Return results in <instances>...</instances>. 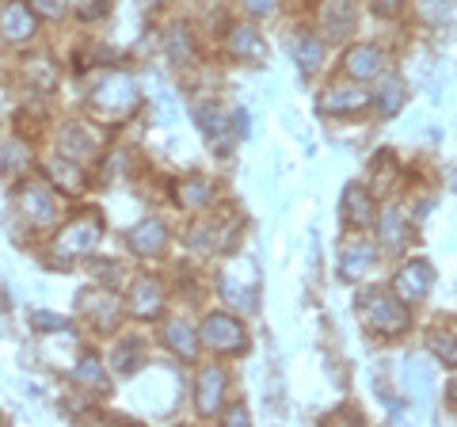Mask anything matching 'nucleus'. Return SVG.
Masks as SVG:
<instances>
[{
  "instance_id": "nucleus-4",
  "label": "nucleus",
  "mask_w": 457,
  "mask_h": 427,
  "mask_svg": "<svg viewBox=\"0 0 457 427\" xmlns=\"http://www.w3.org/2000/svg\"><path fill=\"white\" fill-rule=\"evenodd\" d=\"M99 237H104L99 218H77L62 237H57V248H62L65 255H88L99 245Z\"/></svg>"
},
{
  "instance_id": "nucleus-2",
  "label": "nucleus",
  "mask_w": 457,
  "mask_h": 427,
  "mask_svg": "<svg viewBox=\"0 0 457 427\" xmlns=\"http://www.w3.org/2000/svg\"><path fill=\"white\" fill-rule=\"evenodd\" d=\"M20 210H23L27 222L38 225V230L54 225V222H57V195L50 191V183L27 180L23 188H20Z\"/></svg>"
},
{
  "instance_id": "nucleus-31",
  "label": "nucleus",
  "mask_w": 457,
  "mask_h": 427,
  "mask_svg": "<svg viewBox=\"0 0 457 427\" xmlns=\"http://www.w3.org/2000/svg\"><path fill=\"white\" fill-rule=\"evenodd\" d=\"M134 351H137V344H134V339H130V344H122V351H119V370H130L134 363Z\"/></svg>"
},
{
  "instance_id": "nucleus-23",
  "label": "nucleus",
  "mask_w": 457,
  "mask_h": 427,
  "mask_svg": "<svg viewBox=\"0 0 457 427\" xmlns=\"http://www.w3.org/2000/svg\"><path fill=\"white\" fill-rule=\"evenodd\" d=\"M370 264H374V248L354 245L347 255H343V275H347V279H359L362 272H370Z\"/></svg>"
},
{
  "instance_id": "nucleus-12",
  "label": "nucleus",
  "mask_w": 457,
  "mask_h": 427,
  "mask_svg": "<svg viewBox=\"0 0 457 427\" xmlns=\"http://www.w3.org/2000/svg\"><path fill=\"white\" fill-rule=\"evenodd\" d=\"M62 149L69 161H88V156L99 153V141L88 134V126H77V122H69L65 130H62Z\"/></svg>"
},
{
  "instance_id": "nucleus-14",
  "label": "nucleus",
  "mask_w": 457,
  "mask_h": 427,
  "mask_svg": "<svg viewBox=\"0 0 457 427\" xmlns=\"http://www.w3.org/2000/svg\"><path fill=\"white\" fill-rule=\"evenodd\" d=\"M164 344L176 351L179 359H195L198 355V332L191 329V324H183V321H171L164 329Z\"/></svg>"
},
{
  "instance_id": "nucleus-16",
  "label": "nucleus",
  "mask_w": 457,
  "mask_h": 427,
  "mask_svg": "<svg viewBox=\"0 0 457 427\" xmlns=\"http://www.w3.org/2000/svg\"><path fill=\"white\" fill-rule=\"evenodd\" d=\"M366 107V92L362 88H336L328 92L320 99V111H328V115H339V111H359Z\"/></svg>"
},
{
  "instance_id": "nucleus-6",
  "label": "nucleus",
  "mask_w": 457,
  "mask_h": 427,
  "mask_svg": "<svg viewBox=\"0 0 457 427\" xmlns=\"http://www.w3.org/2000/svg\"><path fill=\"white\" fill-rule=\"evenodd\" d=\"M431 267L427 264H408V267H400L396 272V282H393V290H396V297L400 302H423V294L431 290Z\"/></svg>"
},
{
  "instance_id": "nucleus-34",
  "label": "nucleus",
  "mask_w": 457,
  "mask_h": 427,
  "mask_svg": "<svg viewBox=\"0 0 457 427\" xmlns=\"http://www.w3.org/2000/svg\"><path fill=\"white\" fill-rule=\"evenodd\" d=\"M233 423H248V412L245 408H233Z\"/></svg>"
},
{
  "instance_id": "nucleus-30",
  "label": "nucleus",
  "mask_w": 457,
  "mask_h": 427,
  "mask_svg": "<svg viewBox=\"0 0 457 427\" xmlns=\"http://www.w3.org/2000/svg\"><path fill=\"white\" fill-rule=\"evenodd\" d=\"M168 46H171V50H176V62H187V58H191L187 35H183V31H179V27H176V31H171V42H168Z\"/></svg>"
},
{
  "instance_id": "nucleus-29",
  "label": "nucleus",
  "mask_w": 457,
  "mask_h": 427,
  "mask_svg": "<svg viewBox=\"0 0 457 427\" xmlns=\"http://www.w3.org/2000/svg\"><path fill=\"white\" fill-rule=\"evenodd\" d=\"M31 12H42V16H50V20H62L65 4L62 0H31Z\"/></svg>"
},
{
  "instance_id": "nucleus-10",
  "label": "nucleus",
  "mask_w": 457,
  "mask_h": 427,
  "mask_svg": "<svg viewBox=\"0 0 457 427\" xmlns=\"http://www.w3.org/2000/svg\"><path fill=\"white\" fill-rule=\"evenodd\" d=\"M80 309L88 313L99 332H107V329H114V324H119V306H114V297L104 294V290H88V294H84Z\"/></svg>"
},
{
  "instance_id": "nucleus-21",
  "label": "nucleus",
  "mask_w": 457,
  "mask_h": 427,
  "mask_svg": "<svg viewBox=\"0 0 457 427\" xmlns=\"http://www.w3.org/2000/svg\"><path fill=\"white\" fill-rule=\"evenodd\" d=\"M343 206H347V222H354V225L374 222V206H370V195L362 188H351L347 198H343Z\"/></svg>"
},
{
  "instance_id": "nucleus-15",
  "label": "nucleus",
  "mask_w": 457,
  "mask_h": 427,
  "mask_svg": "<svg viewBox=\"0 0 457 427\" xmlns=\"http://www.w3.org/2000/svg\"><path fill=\"white\" fill-rule=\"evenodd\" d=\"M347 73L351 77H378L381 73V50L378 46H354L347 54Z\"/></svg>"
},
{
  "instance_id": "nucleus-24",
  "label": "nucleus",
  "mask_w": 457,
  "mask_h": 427,
  "mask_svg": "<svg viewBox=\"0 0 457 427\" xmlns=\"http://www.w3.org/2000/svg\"><path fill=\"white\" fill-rule=\"evenodd\" d=\"M378 104H381V115H385V119L396 115L400 104H404V84H400V80H385V88H381V96H378Z\"/></svg>"
},
{
  "instance_id": "nucleus-33",
  "label": "nucleus",
  "mask_w": 457,
  "mask_h": 427,
  "mask_svg": "<svg viewBox=\"0 0 457 427\" xmlns=\"http://www.w3.org/2000/svg\"><path fill=\"white\" fill-rule=\"evenodd\" d=\"M374 8L381 12V16H396V12H400V0H374Z\"/></svg>"
},
{
  "instance_id": "nucleus-7",
  "label": "nucleus",
  "mask_w": 457,
  "mask_h": 427,
  "mask_svg": "<svg viewBox=\"0 0 457 427\" xmlns=\"http://www.w3.org/2000/svg\"><path fill=\"white\" fill-rule=\"evenodd\" d=\"M134 104H137V92L126 77H114L111 84H104V88L96 92V107L104 111V115H126Z\"/></svg>"
},
{
  "instance_id": "nucleus-18",
  "label": "nucleus",
  "mask_w": 457,
  "mask_h": 427,
  "mask_svg": "<svg viewBox=\"0 0 457 427\" xmlns=\"http://www.w3.org/2000/svg\"><path fill=\"white\" fill-rule=\"evenodd\" d=\"M354 23V8H351V0H332V4L324 8V27H328V35L332 38H343L347 35V27Z\"/></svg>"
},
{
  "instance_id": "nucleus-36",
  "label": "nucleus",
  "mask_w": 457,
  "mask_h": 427,
  "mask_svg": "<svg viewBox=\"0 0 457 427\" xmlns=\"http://www.w3.org/2000/svg\"><path fill=\"white\" fill-rule=\"evenodd\" d=\"M141 4H156V0H141Z\"/></svg>"
},
{
  "instance_id": "nucleus-11",
  "label": "nucleus",
  "mask_w": 457,
  "mask_h": 427,
  "mask_svg": "<svg viewBox=\"0 0 457 427\" xmlns=\"http://www.w3.org/2000/svg\"><path fill=\"white\" fill-rule=\"evenodd\" d=\"M198 115V126H203V134L210 138V146L218 149V153H225V146H228V119H225V111L218 107V104H203L195 111Z\"/></svg>"
},
{
  "instance_id": "nucleus-35",
  "label": "nucleus",
  "mask_w": 457,
  "mask_h": 427,
  "mask_svg": "<svg viewBox=\"0 0 457 427\" xmlns=\"http://www.w3.org/2000/svg\"><path fill=\"white\" fill-rule=\"evenodd\" d=\"M453 401H457V381H453Z\"/></svg>"
},
{
  "instance_id": "nucleus-9",
  "label": "nucleus",
  "mask_w": 457,
  "mask_h": 427,
  "mask_svg": "<svg viewBox=\"0 0 457 427\" xmlns=\"http://www.w3.org/2000/svg\"><path fill=\"white\" fill-rule=\"evenodd\" d=\"M0 35L8 42H27L35 35V12L27 4H8L0 12Z\"/></svg>"
},
{
  "instance_id": "nucleus-5",
  "label": "nucleus",
  "mask_w": 457,
  "mask_h": 427,
  "mask_svg": "<svg viewBox=\"0 0 457 427\" xmlns=\"http://www.w3.org/2000/svg\"><path fill=\"white\" fill-rule=\"evenodd\" d=\"M228 389V378L221 366H206L198 374V389H195V405H198V416H213L221 408V397Z\"/></svg>"
},
{
  "instance_id": "nucleus-1",
  "label": "nucleus",
  "mask_w": 457,
  "mask_h": 427,
  "mask_svg": "<svg viewBox=\"0 0 457 427\" xmlns=\"http://www.w3.org/2000/svg\"><path fill=\"white\" fill-rule=\"evenodd\" d=\"M359 317L370 332H385V336H400L408 329V309L404 302H393V297H385L381 290L366 294L362 306H359Z\"/></svg>"
},
{
  "instance_id": "nucleus-8",
  "label": "nucleus",
  "mask_w": 457,
  "mask_h": 427,
  "mask_svg": "<svg viewBox=\"0 0 457 427\" xmlns=\"http://www.w3.org/2000/svg\"><path fill=\"white\" fill-rule=\"evenodd\" d=\"M161 309H164V290H161V282L156 279H137L134 282V290H130V313L141 321H153V317H161Z\"/></svg>"
},
{
  "instance_id": "nucleus-3",
  "label": "nucleus",
  "mask_w": 457,
  "mask_h": 427,
  "mask_svg": "<svg viewBox=\"0 0 457 427\" xmlns=\"http://www.w3.org/2000/svg\"><path fill=\"white\" fill-rule=\"evenodd\" d=\"M203 339L213 347V351H233V355H240L248 347V339H245V329L228 317V313H213V317H206L203 321Z\"/></svg>"
},
{
  "instance_id": "nucleus-20",
  "label": "nucleus",
  "mask_w": 457,
  "mask_h": 427,
  "mask_svg": "<svg viewBox=\"0 0 457 427\" xmlns=\"http://www.w3.org/2000/svg\"><path fill=\"white\" fill-rule=\"evenodd\" d=\"M176 198H179L183 210L206 206V203H210V183H206V180H183L179 188H176Z\"/></svg>"
},
{
  "instance_id": "nucleus-26",
  "label": "nucleus",
  "mask_w": 457,
  "mask_h": 427,
  "mask_svg": "<svg viewBox=\"0 0 457 427\" xmlns=\"http://www.w3.org/2000/svg\"><path fill=\"white\" fill-rule=\"evenodd\" d=\"M31 324L38 332H46V329H54V332H69V321L65 317H54V313H31Z\"/></svg>"
},
{
  "instance_id": "nucleus-17",
  "label": "nucleus",
  "mask_w": 457,
  "mask_h": 427,
  "mask_svg": "<svg viewBox=\"0 0 457 427\" xmlns=\"http://www.w3.org/2000/svg\"><path fill=\"white\" fill-rule=\"evenodd\" d=\"M427 347H431L442 363H450V366H457V329L453 324H446V329H431V336H427Z\"/></svg>"
},
{
  "instance_id": "nucleus-28",
  "label": "nucleus",
  "mask_w": 457,
  "mask_h": 427,
  "mask_svg": "<svg viewBox=\"0 0 457 427\" xmlns=\"http://www.w3.org/2000/svg\"><path fill=\"white\" fill-rule=\"evenodd\" d=\"M225 297H233V302H237L240 309H255V294H252V290H245V287H237L233 279H225Z\"/></svg>"
},
{
  "instance_id": "nucleus-27",
  "label": "nucleus",
  "mask_w": 457,
  "mask_h": 427,
  "mask_svg": "<svg viewBox=\"0 0 457 427\" xmlns=\"http://www.w3.org/2000/svg\"><path fill=\"white\" fill-rule=\"evenodd\" d=\"M50 168H54V172H62V180H57V183H62L65 191H80V183H84V180H80V168L73 172V168H69L65 161H54Z\"/></svg>"
},
{
  "instance_id": "nucleus-32",
  "label": "nucleus",
  "mask_w": 457,
  "mask_h": 427,
  "mask_svg": "<svg viewBox=\"0 0 457 427\" xmlns=\"http://www.w3.org/2000/svg\"><path fill=\"white\" fill-rule=\"evenodd\" d=\"M248 12H260V16H267V12H275V0H245Z\"/></svg>"
},
{
  "instance_id": "nucleus-13",
  "label": "nucleus",
  "mask_w": 457,
  "mask_h": 427,
  "mask_svg": "<svg viewBox=\"0 0 457 427\" xmlns=\"http://www.w3.org/2000/svg\"><path fill=\"white\" fill-rule=\"evenodd\" d=\"M164 240H168V230L161 222H141L137 230L130 233V248L137 255H161L164 252Z\"/></svg>"
},
{
  "instance_id": "nucleus-19",
  "label": "nucleus",
  "mask_w": 457,
  "mask_h": 427,
  "mask_svg": "<svg viewBox=\"0 0 457 427\" xmlns=\"http://www.w3.org/2000/svg\"><path fill=\"white\" fill-rule=\"evenodd\" d=\"M228 50H233L237 58H263V42L255 35V27H237V31L228 35Z\"/></svg>"
},
{
  "instance_id": "nucleus-22",
  "label": "nucleus",
  "mask_w": 457,
  "mask_h": 427,
  "mask_svg": "<svg viewBox=\"0 0 457 427\" xmlns=\"http://www.w3.org/2000/svg\"><path fill=\"white\" fill-rule=\"evenodd\" d=\"M77 381H80V386H96V389H107V386H111V381H107V370H104V363H99L96 355H84V359H80Z\"/></svg>"
},
{
  "instance_id": "nucleus-25",
  "label": "nucleus",
  "mask_w": 457,
  "mask_h": 427,
  "mask_svg": "<svg viewBox=\"0 0 457 427\" xmlns=\"http://www.w3.org/2000/svg\"><path fill=\"white\" fill-rule=\"evenodd\" d=\"M320 65H324V46L317 38H305L302 42V73H317Z\"/></svg>"
}]
</instances>
